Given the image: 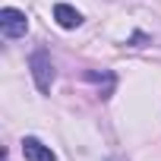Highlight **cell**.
<instances>
[{
  "instance_id": "6da1fadb",
  "label": "cell",
  "mask_w": 161,
  "mask_h": 161,
  "mask_svg": "<svg viewBox=\"0 0 161 161\" xmlns=\"http://www.w3.org/2000/svg\"><path fill=\"white\" fill-rule=\"evenodd\" d=\"M29 66H32V76H35L38 92H51V86H54V63H51L47 51H41V47H38V51H32Z\"/></svg>"
},
{
  "instance_id": "7a4b0ae2",
  "label": "cell",
  "mask_w": 161,
  "mask_h": 161,
  "mask_svg": "<svg viewBox=\"0 0 161 161\" xmlns=\"http://www.w3.org/2000/svg\"><path fill=\"white\" fill-rule=\"evenodd\" d=\"M0 32H3V38H22L29 32L25 13L16 10V7H3V10H0Z\"/></svg>"
},
{
  "instance_id": "3957f363",
  "label": "cell",
  "mask_w": 161,
  "mask_h": 161,
  "mask_svg": "<svg viewBox=\"0 0 161 161\" xmlns=\"http://www.w3.org/2000/svg\"><path fill=\"white\" fill-rule=\"evenodd\" d=\"M22 155H25V161H57V155L51 152V145H44L35 136H25L22 139Z\"/></svg>"
},
{
  "instance_id": "277c9868",
  "label": "cell",
  "mask_w": 161,
  "mask_h": 161,
  "mask_svg": "<svg viewBox=\"0 0 161 161\" xmlns=\"http://www.w3.org/2000/svg\"><path fill=\"white\" fill-rule=\"evenodd\" d=\"M54 19H57L60 29H79L82 25V13L76 7H69V3H57L54 7Z\"/></svg>"
}]
</instances>
